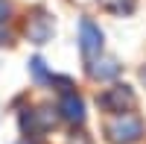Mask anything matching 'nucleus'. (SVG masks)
Here are the masks:
<instances>
[{
	"mask_svg": "<svg viewBox=\"0 0 146 144\" xmlns=\"http://www.w3.org/2000/svg\"><path fill=\"white\" fill-rule=\"evenodd\" d=\"M105 135L111 144H135L143 135V121L135 112H123V115H111L105 124Z\"/></svg>",
	"mask_w": 146,
	"mask_h": 144,
	"instance_id": "f257e3e1",
	"label": "nucleus"
},
{
	"mask_svg": "<svg viewBox=\"0 0 146 144\" xmlns=\"http://www.w3.org/2000/svg\"><path fill=\"white\" fill-rule=\"evenodd\" d=\"M102 112H111V115H123V112H131L137 106V97H135V88L126 85V82H117V85L105 88L100 97H96Z\"/></svg>",
	"mask_w": 146,
	"mask_h": 144,
	"instance_id": "f03ea898",
	"label": "nucleus"
},
{
	"mask_svg": "<svg viewBox=\"0 0 146 144\" xmlns=\"http://www.w3.org/2000/svg\"><path fill=\"white\" fill-rule=\"evenodd\" d=\"M102 41H105V35L100 30V24H94L91 18H82L79 21V50L88 62L102 56Z\"/></svg>",
	"mask_w": 146,
	"mask_h": 144,
	"instance_id": "7ed1b4c3",
	"label": "nucleus"
},
{
	"mask_svg": "<svg viewBox=\"0 0 146 144\" xmlns=\"http://www.w3.org/2000/svg\"><path fill=\"white\" fill-rule=\"evenodd\" d=\"M56 112L53 109H47V106H41V109H27V112H21V129H23V135H29V138H38L44 135L50 127H56Z\"/></svg>",
	"mask_w": 146,
	"mask_h": 144,
	"instance_id": "20e7f679",
	"label": "nucleus"
},
{
	"mask_svg": "<svg viewBox=\"0 0 146 144\" xmlns=\"http://www.w3.org/2000/svg\"><path fill=\"white\" fill-rule=\"evenodd\" d=\"M53 32H56V24L53 18L47 15V9H32L29 12V18H27V38L32 44H47L53 38Z\"/></svg>",
	"mask_w": 146,
	"mask_h": 144,
	"instance_id": "39448f33",
	"label": "nucleus"
},
{
	"mask_svg": "<svg viewBox=\"0 0 146 144\" xmlns=\"http://www.w3.org/2000/svg\"><path fill=\"white\" fill-rule=\"evenodd\" d=\"M58 112H62V118L67 124H85V100L79 97L76 91L70 94H62V100H58Z\"/></svg>",
	"mask_w": 146,
	"mask_h": 144,
	"instance_id": "423d86ee",
	"label": "nucleus"
},
{
	"mask_svg": "<svg viewBox=\"0 0 146 144\" xmlns=\"http://www.w3.org/2000/svg\"><path fill=\"white\" fill-rule=\"evenodd\" d=\"M88 74L94 79H100V82H108V79H114L120 74V62L114 56H96L94 62H88Z\"/></svg>",
	"mask_w": 146,
	"mask_h": 144,
	"instance_id": "0eeeda50",
	"label": "nucleus"
},
{
	"mask_svg": "<svg viewBox=\"0 0 146 144\" xmlns=\"http://www.w3.org/2000/svg\"><path fill=\"white\" fill-rule=\"evenodd\" d=\"M105 12H111V15H117V18H126V15H131V12L137 9V0H96Z\"/></svg>",
	"mask_w": 146,
	"mask_h": 144,
	"instance_id": "6e6552de",
	"label": "nucleus"
},
{
	"mask_svg": "<svg viewBox=\"0 0 146 144\" xmlns=\"http://www.w3.org/2000/svg\"><path fill=\"white\" fill-rule=\"evenodd\" d=\"M29 71H32V77L38 79V82H50V79H53V74L44 68V59H38V56L29 59Z\"/></svg>",
	"mask_w": 146,
	"mask_h": 144,
	"instance_id": "1a4fd4ad",
	"label": "nucleus"
},
{
	"mask_svg": "<svg viewBox=\"0 0 146 144\" xmlns=\"http://www.w3.org/2000/svg\"><path fill=\"white\" fill-rule=\"evenodd\" d=\"M9 15H12V3H9V0H0V27H6Z\"/></svg>",
	"mask_w": 146,
	"mask_h": 144,
	"instance_id": "9d476101",
	"label": "nucleus"
},
{
	"mask_svg": "<svg viewBox=\"0 0 146 144\" xmlns=\"http://www.w3.org/2000/svg\"><path fill=\"white\" fill-rule=\"evenodd\" d=\"M67 144H91V138H88V135H85V133H73Z\"/></svg>",
	"mask_w": 146,
	"mask_h": 144,
	"instance_id": "9b49d317",
	"label": "nucleus"
},
{
	"mask_svg": "<svg viewBox=\"0 0 146 144\" xmlns=\"http://www.w3.org/2000/svg\"><path fill=\"white\" fill-rule=\"evenodd\" d=\"M3 44H12V32L6 27H0V47H3Z\"/></svg>",
	"mask_w": 146,
	"mask_h": 144,
	"instance_id": "f8f14e48",
	"label": "nucleus"
},
{
	"mask_svg": "<svg viewBox=\"0 0 146 144\" xmlns=\"http://www.w3.org/2000/svg\"><path fill=\"white\" fill-rule=\"evenodd\" d=\"M143 79H146V68H143Z\"/></svg>",
	"mask_w": 146,
	"mask_h": 144,
	"instance_id": "ddd939ff",
	"label": "nucleus"
},
{
	"mask_svg": "<svg viewBox=\"0 0 146 144\" xmlns=\"http://www.w3.org/2000/svg\"><path fill=\"white\" fill-rule=\"evenodd\" d=\"M23 144H29V141H23Z\"/></svg>",
	"mask_w": 146,
	"mask_h": 144,
	"instance_id": "4468645a",
	"label": "nucleus"
}]
</instances>
